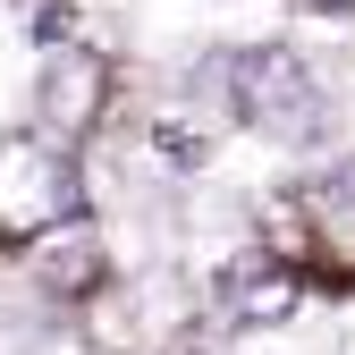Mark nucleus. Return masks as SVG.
<instances>
[{"label": "nucleus", "instance_id": "obj_1", "mask_svg": "<svg viewBox=\"0 0 355 355\" xmlns=\"http://www.w3.org/2000/svg\"><path fill=\"white\" fill-rule=\"evenodd\" d=\"M220 76H237L229 102H237L245 127H262V136H279V144H313L322 136V85H313V68H304L288 42L220 51Z\"/></svg>", "mask_w": 355, "mask_h": 355}, {"label": "nucleus", "instance_id": "obj_3", "mask_svg": "<svg viewBox=\"0 0 355 355\" xmlns=\"http://www.w3.org/2000/svg\"><path fill=\"white\" fill-rule=\"evenodd\" d=\"M110 110V60L85 51V42H60L51 60H42V85H34V119L51 127L60 144H85Z\"/></svg>", "mask_w": 355, "mask_h": 355}, {"label": "nucleus", "instance_id": "obj_5", "mask_svg": "<svg viewBox=\"0 0 355 355\" xmlns=\"http://www.w3.org/2000/svg\"><path fill=\"white\" fill-rule=\"evenodd\" d=\"M34 262H42V279H76L68 296H85V288H94L102 279V254H94V237H85V220H68V229H51V237H34Z\"/></svg>", "mask_w": 355, "mask_h": 355}, {"label": "nucleus", "instance_id": "obj_2", "mask_svg": "<svg viewBox=\"0 0 355 355\" xmlns=\"http://www.w3.org/2000/svg\"><path fill=\"white\" fill-rule=\"evenodd\" d=\"M68 220H85L68 153L9 136L0 144V237H51V229H68Z\"/></svg>", "mask_w": 355, "mask_h": 355}, {"label": "nucleus", "instance_id": "obj_6", "mask_svg": "<svg viewBox=\"0 0 355 355\" xmlns=\"http://www.w3.org/2000/svg\"><path fill=\"white\" fill-rule=\"evenodd\" d=\"M330 203H355V161H347V169L330 178Z\"/></svg>", "mask_w": 355, "mask_h": 355}, {"label": "nucleus", "instance_id": "obj_4", "mask_svg": "<svg viewBox=\"0 0 355 355\" xmlns=\"http://www.w3.org/2000/svg\"><path fill=\"white\" fill-rule=\"evenodd\" d=\"M296 304H304V279L288 271V262H271V254H245V262H229V279H220V313L245 322V330L288 322Z\"/></svg>", "mask_w": 355, "mask_h": 355}]
</instances>
